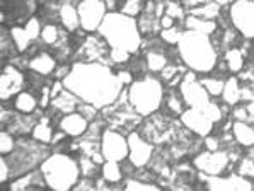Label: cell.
Segmentation results:
<instances>
[{"label": "cell", "instance_id": "cell-1", "mask_svg": "<svg viewBox=\"0 0 254 191\" xmlns=\"http://www.w3.org/2000/svg\"><path fill=\"white\" fill-rule=\"evenodd\" d=\"M64 85L79 96L80 101L97 109L115 104L125 91V84L120 80L118 73L113 72L109 65L99 62H75L64 79Z\"/></svg>", "mask_w": 254, "mask_h": 191}, {"label": "cell", "instance_id": "cell-2", "mask_svg": "<svg viewBox=\"0 0 254 191\" xmlns=\"http://www.w3.org/2000/svg\"><path fill=\"white\" fill-rule=\"evenodd\" d=\"M97 33L106 40L109 48L127 50L130 53H136L142 48V33L136 17L120 10H109Z\"/></svg>", "mask_w": 254, "mask_h": 191}, {"label": "cell", "instance_id": "cell-3", "mask_svg": "<svg viewBox=\"0 0 254 191\" xmlns=\"http://www.w3.org/2000/svg\"><path fill=\"white\" fill-rule=\"evenodd\" d=\"M178 52L183 64L196 73H208L217 65V48L208 34L185 29L178 43Z\"/></svg>", "mask_w": 254, "mask_h": 191}, {"label": "cell", "instance_id": "cell-4", "mask_svg": "<svg viewBox=\"0 0 254 191\" xmlns=\"http://www.w3.org/2000/svg\"><path fill=\"white\" fill-rule=\"evenodd\" d=\"M40 167L45 174L48 188L55 191L73 190V186L79 183L82 176L79 162L64 152L50 154Z\"/></svg>", "mask_w": 254, "mask_h": 191}, {"label": "cell", "instance_id": "cell-5", "mask_svg": "<svg viewBox=\"0 0 254 191\" xmlns=\"http://www.w3.org/2000/svg\"><path fill=\"white\" fill-rule=\"evenodd\" d=\"M164 85L154 75H142L128 87V101L142 118L152 116L162 104Z\"/></svg>", "mask_w": 254, "mask_h": 191}, {"label": "cell", "instance_id": "cell-6", "mask_svg": "<svg viewBox=\"0 0 254 191\" xmlns=\"http://www.w3.org/2000/svg\"><path fill=\"white\" fill-rule=\"evenodd\" d=\"M48 143H41L34 138H19L15 142V149L5 155L7 162L10 166V176L19 178L22 174H27L34 171L38 166L45 162V159L50 155Z\"/></svg>", "mask_w": 254, "mask_h": 191}, {"label": "cell", "instance_id": "cell-7", "mask_svg": "<svg viewBox=\"0 0 254 191\" xmlns=\"http://www.w3.org/2000/svg\"><path fill=\"white\" fill-rule=\"evenodd\" d=\"M179 92L183 96V101L188 108H196L200 111L205 113L213 123H218L224 116L222 109L218 104H215L212 99H210V94L200 80L196 77V72L190 70V72H185L181 79V84H179Z\"/></svg>", "mask_w": 254, "mask_h": 191}, {"label": "cell", "instance_id": "cell-8", "mask_svg": "<svg viewBox=\"0 0 254 191\" xmlns=\"http://www.w3.org/2000/svg\"><path fill=\"white\" fill-rule=\"evenodd\" d=\"M77 10L80 17V29L85 33H97L101 22L109 12L104 0H80Z\"/></svg>", "mask_w": 254, "mask_h": 191}, {"label": "cell", "instance_id": "cell-9", "mask_svg": "<svg viewBox=\"0 0 254 191\" xmlns=\"http://www.w3.org/2000/svg\"><path fill=\"white\" fill-rule=\"evenodd\" d=\"M232 26L248 40H254V0H234L230 5Z\"/></svg>", "mask_w": 254, "mask_h": 191}, {"label": "cell", "instance_id": "cell-10", "mask_svg": "<svg viewBox=\"0 0 254 191\" xmlns=\"http://www.w3.org/2000/svg\"><path fill=\"white\" fill-rule=\"evenodd\" d=\"M101 152L106 161L123 162L128 157V138L115 128H106L101 136Z\"/></svg>", "mask_w": 254, "mask_h": 191}, {"label": "cell", "instance_id": "cell-11", "mask_svg": "<svg viewBox=\"0 0 254 191\" xmlns=\"http://www.w3.org/2000/svg\"><path fill=\"white\" fill-rule=\"evenodd\" d=\"M230 155L225 150H205L194 157V167L208 176H218L229 167Z\"/></svg>", "mask_w": 254, "mask_h": 191}, {"label": "cell", "instance_id": "cell-12", "mask_svg": "<svg viewBox=\"0 0 254 191\" xmlns=\"http://www.w3.org/2000/svg\"><path fill=\"white\" fill-rule=\"evenodd\" d=\"M128 138V159L130 164H133L135 169H143L148 166L152 155H154V145L148 140L142 138L138 131H130L127 135Z\"/></svg>", "mask_w": 254, "mask_h": 191}, {"label": "cell", "instance_id": "cell-13", "mask_svg": "<svg viewBox=\"0 0 254 191\" xmlns=\"http://www.w3.org/2000/svg\"><path fill=\"white\" fill-rule=\"evenodd\" d=\"M200 178L205 181V186L212 191H249L253 190V181L241 174H230V176H208L200 173Z\"/></svg>", "mask_w": 254, "mask_h": 191}, {"label": "cell", "instance_id": "cell-14", "mask_svg": "<svg viewBox=\"0 0 254 191\" xmlns=\"http://www.w3.org/2000/svg\"><path fill=\"white\" fill-rule=\"evenodd\" d=\"M109 52L111 48L103 36H89L85 38L77 55H80L79 62H99V64L109 65V62H106V57L109 58Z\"/></svg>", "mask_w": 254, "mask_h": 191}, {"label": "cell", "instance_id": "cell-15", "mask_svg": "<svg viewBox=\"0 0 254 191\" xmlns=\"http://www.w3.org/2000/svg\"><path fill=\"white\" fill-rule=\"evenodd\" d=\"M181 123L185 125L188 130H191L193 133H196L200 136H206V135L212 133L213 125H215L205 113L196 108L185 109L181 115Z\"/></svg>", "mask_w": 254, "mask_h": 191}, {"label": "cell", "instance_id": "cell-16", "mask_svg": "<svg viewBox=\"0 0 254 191\" xmlns=\"http://www.w3.org/2000/svg\"><path fill=\"white\" fill-rule=\"evenodd\" d=\"M24 80L26 79L22 72H19L12 65H7L2 72V77H0V97H2V101H7L9 97L22 92V87L26 84Z\"/></svg>", "mask_w": 254, "mask_h": 191}, {"label": "cell", "instance_id": "cell-17", "mask_svg": "<svg viewBox=\"0 0 254 191\" xmlns=\"http://www.w3.org/2000/svg\"><path fill=\"white\" fill-rule=\"evenodd\" d=\"M9 188L14 191H24L31 188H48V185H46L45 174H43V171L40 167V169H34L27 174H22V176H19V178H14V181L10 183Z\"/></svg>", "mask_w": 254, "mask_h": 191}, {"label": "cell", "instance_id": "cell-18", "mask_svg": "<svg viewBox=\"0 0 254 191\" xmlns=\"http://www.w3.org/2000/svg\"><path fill=\"white\" fill-rule=\"evenodd\" d=\"M60 128L70 136H82L87 131L89 128V122L80 115L79 111L68 113V115H64L60 120Z\"/></svg>", "mask_w": 254, "mask_h": 191}, {"label": "cell", "instance_id": "cell-19", "mask_svg": "<svg viewBox=\"0 0 254 191\" xmlns=\"http://www.w3.org/2000/svg\"><path fill=\"white\" fill-rule=\"evenodd\" d=\"M38 116H34L33 113L31 115H24V113H12V116H10V120L7 122V125H9V130L12 135H26L29 133V131H33L34 125L38 123Z\"/></svg>", "mask_w": 254, "mask_h": 191}, {"label": "cell", "instance_id": "cell-20", "mask_svg": "<svg viewBox=\"0 0 254 191\" xmlns=\"http://www.w3.org/2000/svg\"><path fill=\"white\" fill-rule=\"evenodd\" d=\"M80 103H82L80 97L75 96L72 91H68V89L65 87L57 97H53L50 104H52L53 111H58V113H62V115H68V113L77 111Z\"/></svg>", "mask_w": 254, "mask_h": 191}, {"label": "cell", "instance_id": "cell-21", "mask_svg": "<svg viewBox=\"0 0 254 191\" xmlns=\"http://www.w3.org/2000/svg\"><path fill=\"white\" fill-rule=\"evenodd\" d=\"M27 67L33 70L34 73H40V75H50L57 70V60L48 53H40L36 57H33L27 64Z\"/></svg>", "mask_w": 254, "mask_h": 191}, {"label": "cell", "instance_id": "cell-22", "mask_svg": "<svg viewBox=\"0 0 254 191\" xmlns=\"http://www.w3.org/2000/svg\"><path fill=\"white\" fill-rule=\"evenodd\" d=\"M232 135L239 145L244 147L254 145V128L251 125H248V122H234Z\"/></svg>", "mask_w": 254, "mask_h": 191}, {"label": "cell", "instance_id": "cell-23", "mask_svg": "<svg viewBox=\"0 0 254 191\" xmlns=\"http://www.w3.org/2000/svg\"><path fill=\"white\" fill-rule=\"evenodd\" d=\"M60 21L65 26L67 31H77L80 27V17L77 7H73L72 3L67 2L60 7Z\"/></svg>", "mask_w": 254, "mask_h": 191}, {"label": "cell", "instance_id": "cell-24", "mask_svg": "<svg viewBox=\"0 0 254 191\" xmlns=\"http://www.w3.org/2000/svg\"><path fill=\"white\" fill-rule=\"evenodd\" d=\"M185 27L186 29L191 31H198V33L203 34H212L217 29V22L215 21H208V19H200V17H194V15H188L185 19Z\"/></svg>", "mask_w": 254, "mask_h": 191}, {"label": "cell", "instance_id": "cell-25", "mask_svg": "<svg viewBox=\"0 0 254 191\" xmlns=\"http://www.w3.org/2000/svg\"><path fill=\"white\" fill-rule=\"evenodd\" d=\"M222 97H224L225 104H237L241 101V87H239V80L237 77H229L224 84V91H222Z\"/></svg>", "mask_w": 254, "mask_h": 191}, {"label": "cell", "instance_id": "cell-26", "mask_svg": "<svg viewBox=\"0 0 254 191\" xmlns=\"http://www.w3.org/2000/svg\"><path fill=\"white\" fill-rule=\"evenodd\" d=\"M220 9H222L220 3L210 0V2L205 3V5H200V7H196V9H190L188 10V15H194V17H200V19L215 21V19L220 15Z\"/></svg>", "mask_w": 254, "mask_h": 191}, {"label": "cell", "instance_id": "cell-27", "mask_svg": "<svg viewBox=\"0 0 254 191\" xmlns=\"http://www.w3.org/2000/svg\"><path fill=\"white\" fill-rule=\"evenodd\" d=\"M101 176L106 179L111 185H116L123 179V169H121V164L115 161H104L101 166Z\"/></svg>", "mask_w": 254, "mask_h": 191}, {"label": "cell", "instance_id": "cell-28", "mask_svg": "<svg viewBox=\"0 0 254 191\" xmlns=\"http://www.w3.org/2000/svg\"><path fill=\"white\" fill-rule=\"evenodd\" d=\"M48 118H40L38 120V123L34 125V128H33V138L34 140H38V142H41V143H52V140H53V130H52V127L48 125Z\"/></svg>", "mask_w": 254, "mask_h": 191}, {"label": "cell", "instance_id": "cell-29", "mask_svg": "<svg viewBox=\"0 0 254 191\" xmlns=\"http://www.w3.org/2000/svg\"><path fill=\"white\" fill-rule=\"evenodd\" d=\"M38 106V101L31 92H19L15 96V109L19 113H24V115H31L34 113V109Z\"/></svg>", "mask_w": 254, "mask_h": 191}, {"label": "cell", "instance_id": "cell-30", "mask_svg": "<svg viewBox=\"0 0 254 191\" xmlns=\"http://www.w3.org/2000/svg\"><path fill=\"white\" fill-rule=\"evenodd\" d=\"M145 60H147L148 70L154 73H161V70L169 64V60H167L164 52H159V50H150V52H147Z\"/></svg>", "mask_w": 254, "mask_h": 191}, {"label": "cell", "instance_id": "cell-31", "mask_svg": "<svg viewBox=\"0 0 254 191\" xmlns=\"http://www.w3.org/2000/svg\"><path fill=\"white\" fill-rule=\"evenodd\" d=\"M147 5V0H120L118 2V10L131 17H136L138 14L143 12Z\"/></svg>", "mask_w": 254, "mask_h": 191}, {"label": "cell", "instance_id": "cell-32", "mask_svg": "<svg viewBox=\"0 0 254 191\" xmlns=\"http://www.w3.org/2000/svg\"><path fill=\"white\" fill-rule=\"evenodd\" d=\"M10 36H12V43L15 45V48H17V52H21V53L26 52L31 43H33L31 36L27 34L26 27H12V29H10Z\"/></svg>", "mask_w": 254, "mask_h": 191}, {"label": "cell", "instance_id": "cell-33", "mask_svg": "<svg viewBox=\"0 0 254 191\" xmlns=\"http://www.w3.org/2000/svg\"><path fill=\"white\" fill-rule=\"evenodd\" d=\"M225 62L229 65L230 72H241L242 67H244V57H242V52L237 48H230L225 52Z\"/></svg>", "mask_w": 254, "mask_h": 191}, {"label": "cell", "instance_id": "cell-34", "mask_svg": "<svg viewBox=\"0 0 254 191\" xmlns=\"http://www.w3.org/2000/svg\"><path fill=\"white\" fill-rule=\"evenodd\" d=\"M166 10H164V14L169 15V17H173L174 21L176 19H179V21L185 22V9H183V2H178V0H166Z\"/></svg>", "mask_w": 254, "mask_h": 191}, {"label": "cell", "instance_id": "cell-35", "mask_svg": "<svg viewBox=\"0 0 254 191\" xmlns=\"http://www.w3.org/2000/svg\"><path fill=\"white\" fill-rule=\"evenodd\" d=\"M79 166H80V173L82 176H87V178H94L99 171V164L94 162L89 155H80V161H79Z\"/></svg>", "mask_w": 254, "mask_h": 191}, {"label": "cell", "instance_id": "cell-36", "mask_svg": "<svg viewBox=\"0 0 254 191\" xmlns=\"http://www.w3.org/2000/svg\"><path fill=\"white\" fill-rule=\"evenodd\" d=\"M203 84V87L208 91L210 96H222V91H224V84L225 80L220 79H212V77H206V79H200Z\"/></svg>", "mask_w": 254, "mask_h": 191}, {"label": "cell", "instance_id": "cell-37", "mask_svg": "<svg viewBox=\"0 0 254 191\" xmlns=\"http://www.w3.org/2000/svg\"><path fill=\"white\" fill-rule=\"evenodd\" d=\"M183 33H185V29H181V27H178V26H173V27H169V29H162L161 38L167 45H178Z\"/></svg>", "mask_w": 254, "mask_h": 191}, {"label": "cell", "instance_id": "cell-38", "mask_svg": "<svg viewBox=\"0 0 254 191\" xmlns=\"http://www.w3.org/2000/svg\"><path fill=\"white\" fill-rule=\"evenodd\" d=\"M123 188L125 190H131V191H135V190H152V191H155V190H159V185H155V183H148V181H138L136 178H127Z\"/></svg>", "mask_w": 254, "mask_h": 191}, {"label": "cell", "instance_id": "cell-39", "mask_svg": "<svg viewBox=\"0 0 254 191\" xmlns=\"http://www.w3.org/2000/svg\"><path fill=\"white\" fill-rule=\"evenodd\" d=\"M14 149H15V140L12 133L7 130H2V133H0V154L9 155Z\"/></svg>", "mask_w": 254, "mask_h": 191}, {"label": "cell", "instance_id": "cell-40", "mask_svg": "<svg viewBox=\"0 0 254 191\" xmlns=\"http://www.w3.org/2000/svg\"><path fill=\"white\" fill-rule=\"evenodd\" d=\"M58 38H60V29L53 24H48L43 27L41 31V40L46 43V45H52L55 46L58 43Z\"/></svg>", "mask_w": 254, "mask_h": 191}, {"label": "cell", "instance_id": "cell-41", "mask_svg": "<svg viewBox=\"0 0 254 191\" xmlns=\"http://www.w3.org/2000/svg\"><path fill=\"white\" fill-rule=\"evenodd\" d=\"M237 174H241V176H244L248 179L254 178V159H251L249 155L242 157L239 162V167H237Z\"/></svg>", "mask_w": 254, "mask_h": 191}, {"label": "cell", "instance_id": "cell-42", "mask_svg": "<svg viewBox=\"0 0 254 191\" xmlns=\"http://www.w3.org/2000/svg\"><path fill=\"white\" fill-rule=\"evenodd\" d=\"M167 106H169L171 111H174L176 115L181 116L183 111H185V101H183L181 92H179V94H176V92H171L169 99H167Z\"/></svg>", "mask_w": 254, "mask_h": 191}, {"label": "cell", "instance_id": "cell-43", "mask_svg": "<svg viewBox=\"0 0 254 191\" xmlns=\"http://www.w3.org/2000/svg\"><path fill=\"white\" fill-rule=\"evenodd\" d=\"M130 58H131V53L127 52V50L111 48V52H109V60H111L113 64H127V62H130Z\"/></svg>", "mask_w": 254, "mask_h": 191}, {"label": "cell", "instance_id": "cell-44", "mask_svg": "<svg viewBox=\"0 0 254 191\" xmlns=\"http://www.w3.org/2000/svg\"><path fill=\"white\" fill-rule=\"evenodd\" d=\"M77 111H79L89 123L94 122V120H96V116H97V108L92 106V104H89V103H84V101H82V103L79 104Z\"/></svg>", "mask_w": 254, "mask_h": 191}, {"label": "cell", "instance_id": "cell-45", "mask_svg": "<svg viewBox=\"0 0 254 191\" xmlns=\"http://www.w3.org/2000/svg\"><path fill=\"white\" fill-rule=\"evenodd\" d=\"M26 31H27V34L31 36V40H38V38H41V22L38 21L36 17H33V19H29L27 21V24H26Z\"/></svg>", "mask_w": 254, "mask_h": 191}, {"label": "cell", "instance_id": "cell-46", "mask_svg": "<svg viewBox=\"0 0 254 191\" xmlns=\"http://www.w3.org/2000/svg\"><path fill=\"white\" fill-rule=\"evenodd\" d=\"M179 72H183V67H178V65L167 64L166 67H164V68L161 70V79H162V80H166L167 84H169V82L173 80Z\"/></svg>", "mask_w": 254, "mask_h": 191}, {"label": "cell", "instance_id": "cell-47", "mask_svg": "<svg viewBox=\"0 0 254 191\" xmlns=\"http://www.w3.org/2000/svg\"><path fill=\"white\" fill-rule=\"evenodd\" d=\"M75 191H80V190H96V183L92 181V178H87V176H82L79 179L75 186H73Z\"/></svg>", "mask_w": 254, "mask_h": 191}, {"label": "cell", "instance_id": "cell-48", "mask_svg": "<svg viewBox=\"0 0 254 191\" xmlns=\"http://www.w3.org/2000/svg\"><path fill=\"white\" fill-rule=\"evenodd\" d=\"M9 178H12L10 176V166H9V162H7L5 155H2V159H0V181L5 183Z\"/></svg>", "mask_w": 254, "mask_h": 191}, {"label": "cell", "instance_id": "cell-49", "mask_svg": "<svg viewBox=\"0 0 254 191\" xmlns=\"http://www.w3.org/2000/svg\"><path fill=\"white\" fill-rule=\"evenodd\" d=\"M234 118H236V122H248L251 116H249V113H248V108L246 106H237V108H234Z\"/></svg>", "mask_w": 254, "mask_h": 191}, {"label": "cell", "instance_id": "cell-50", "mask_svg": "<svg viewBox=\"0 0 254 191\" xmlns=\"http://www.w3.org/2000/svg\"><path fill=\"white\" fill-rule=\"evenodd\" d=\"M118 77L125 85H131V82H133V73H131V70H120Z\"/></svg>", "mask_w": 254, "mask_h": 191}, {"label": "cell", "instance_id": "cell-51", "mask_svg": "<svg viewBox=\"0 0 254 191\" xmlns=\"http://www.w3.org/2000/svg\"><path fill=\"white\" fill-rule=\"evenodd\" d=\"M205 145H206V150H218V149H220V142H218L217 136H208V135H206Z\"/></svg>", "mask_w": 254, "mask_h": 191}, {"label": "cell", "instance_id": "cell-52", "mask_svg": "<svg viewBox=\"0 0 254 191\" xmlns=\"http://www.w3.org/2000/svg\"><path fill=\"white\" fill-rule=\"evenodd\" d=\"M210 0H183V5L186 7V10H190V9H196L200 5H205Z\"/></svg>", "mask_w": 254, "mask_h": 191}, {"label": "cell", "instance_id": "cell-53", "mask_svg": "<svg viewBox=\"0 0 254 191\" xmlns=\"http://www.w3.org/2000/svg\"><path fill=\"white\" fill-rule=\"evenodd\" d=\"M70 70H72V67H68V65H64V67H57V70H55V77H57V80H64L65 77L70 73Z\"/></svg>", "mask_w": 254, "mask_h": 191}, {"label": "cell", "instance_id": "cell-54", "mask_svg": "<svg viewBox=\"0 0 254 191\" xmlns=\"http://www.w3.org/2000/svg\"><path fill=\"white\" fill-rule=\"evenodd\" d=\"M161 26H162V29H169V27L174 26V19L164 14L162 17H161Z\"/></svg>", "mask_w": 254, "mask_h": 191}, {"label": "cell", "instance_id": "cell-55", "mask_svg": "<svg viewBox=\"0 0 254 191\" xmlns=\"http://www.w3.org/2000/svg\"><path fill=\"white\" fill-rule=\"evenodd\" d=\"M104 2H106L108 10H116V9H118V2H120V0H104Z\"/></svg>", "mask_w": 254, "mask_h": 191}, {"label": "cell", "instance_id": "cell-56", "mask_svg": "<svg viewBox=\"0 0 254 191\" xmlns=\"http://www.w3.org/2000/svg\"><path fill=\"white\" fill-rule=\"evenodd\" d=\"M65 135H67V133H65V131H64V130H62V131H60V133L53 135V140H52V143H53V145H55V143L62 142V140H64V138H65Z\"/></svg>", "mask_w": 254, "mask_h": 191}, {"label": "cell", "instance_id": "cell-57", "mask_svg": "<svg viewBox=\"0 0 254 191\" xmlns=\"http://www.w3.org/2000/svg\"><path fill=\"white\" fill-rule=\"evenodd\" d=\"M248 113H249V116H251V118H254V101H251V103L248 104Z\"/></svg>", "mask_w": 254, "mask_h": 191}, {"label": "cell", "instance_id": "cell-58", "mask_svg": "<svg viewBox=\"0 0 254 191\" xmlns=\"http://www.w3.org/2000/svg\"><path fill=\"white\" fill-rule=\"evenodd\" d=\"M213 2L220 3V5H227V3H232L234 0H213Z\"/></svg>", "mask_w": 254, "mask_h": 191}]
</instances>
